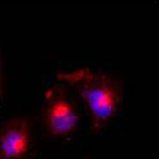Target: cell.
<instances>
[{"mask_svg":"<svg viewBox=\"0 0 159 159\" xmlns=\"http://www.w3.org/2000/svg\"><path fill=\"white\" fill-rule=\"evenodd\" d=\"M57 80L75 89L88 110L93 129H102L116 116L123 98L122 85L116 78L79 68L58 73Z\"/></svg>","mask_w":159,"mask_h":159,"instance_id":"obj_1","label":"cell"},{"mask_svg":"<svg viewBox=\"0 0 159 159\" xmlns=\"http://www.w3.org/2000/svg\"><path fill=\"white\" fill-rule=\"evenodd\" d=\"M45 126L53 137H66L78 129L80 117L61 89L52 88L46 94Z\"/></svg>","mask_w":159,"mask_h":159,"instance_id":"obj_2","label":"cell"},{"mask_svg":"<svg viewBox=\"0 0 159 159\" xmlns=\"http://www.w3.org/2000/svg\"><path fill=\"white\" fill-rule=\"evenodd\" d=\"M32 144V127L25 118L9 120L0 129V159H24Z\"/></svg>","mask_w":159,"mask_h":159,"instance_id":"obj_3","label":"cell"},{"mask_svg":"<svg viewBox=\"0 0 159 159\" xmlns=\"http://www.w3.org/2000/svg\"><path fill=\"white\" fill-rule=\"evenodd\" d=\"M3 97V73H2V60L0 52V98Z\"/></svg>","mask_w":159,"mask_h":159,"instance_id":"obj_4","label":"cell"}]
</instances>
